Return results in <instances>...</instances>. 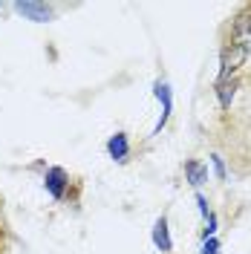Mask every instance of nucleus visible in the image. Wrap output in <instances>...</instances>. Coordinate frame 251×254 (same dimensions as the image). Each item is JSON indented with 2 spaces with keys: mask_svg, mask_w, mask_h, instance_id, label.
I'll use <instances>...</instances> for the list:
<instances>
[{
  "mask_svg": "<svg viewBox=\"0 0 251 254\" xmlns=\"http://www.w3.org/2000/svg\"><path fill=\"white\" fill-rule=\"evenodd\" d=\"M249 58V47H240V44H231V47L222 52V69H220V81L231 78V72H237Z\"/></svg>",
  "mask_w": 251,
  "mask_h": 254,
  "instance_id": "f257e3e1",
  "label": "nucleus"
},
{
  "mask_svg": "<svg viewBox=\"0 0 251 254\" xmlns=\"http://www.w3.org/2000/svg\"><path fill=\"white\" fill-rule=\"evenodd\" d=\"M15 9L26 17V20H35V23H47V20H52V6H47V3L23 0V3H15Z\"/></svg>",
  "mask_w": 251,
  "mask_h": 254,
  "instance_id": "f03ea898",
  "label": "nucleus"
},
{
  "mask_svg": "<svg viewBox=\"0 0 251 254\" xmlns=\"http://www.w3.org/2000/svg\"><path fill=\"white\" fill-rule=\"evenodd\" d=\"M66 182H69V176H66V171H63V168H49L47 176H44V185H47V190L55 196V199H63Z\"/></svg>",
  "mask_w": 251,
  "mask_h": 254,
  "instance_id": "7ed1b4c3",
  "label": "nucleus"
},
{
  "mask_svg": "<svg viewBox=\"0 0 251 254\" xmlns=\"http://www.w3.org/2000/svg\"><path fill=\"white\" fill-rule=\"evenodd\" d=\"M231 35H234V41L240 47H249L251 44V12H243L237 17L234 26H231Z\"/></svg>",
  "mask_w": 251,
  "mask_h": 254,
  "instance_id": "20e7f679",
  "label": "nucleus"
},
{
  "mask_svg": "<svg viewBox=\"0 0 251 254\" xmlns=\"http://www.w3.org/2000/svg\"><path fill=\"white\" fill-rule=\"evenodd\" d=\"M107 150H110V156L116 159V162H125L127 153H130V144H127V136H125V133H116L110 142H107Z\"/></svg>",
  "mask_w": 251,
  "mask_h": 254,
  "instance_id": "39448f33",
  "label": "nucleus"
},
{
  "mask_svg": "<svg viewBox=\"0 0 251 254\" xmlns=\"http://www.w3.org/2000/svg\"><path fill=\"white\" fill-rule=\"evenodd\" d=\"M156 98L162 101V107H165V113H162V119H159V125H156V133H159L162 127L168 125V116H171V107H173V101H171V87H168V84H156Z\"/></svg>",
  "mask_w": 251,
  "mask_h": 254,
  "instance_id": "423d86ee",
  "label": "nucleus"
},
{
  "mask_svg": "<svg viewBox=\"0 0 251 254\" xmlns=\"http://www.w3.org/2000/svg\"><path fill=\"white\" fill-rule=\"evenodd\" d=\"M153 243H156L159 252H171V249H173L171 234H168V220H165V217L153 225Z\"/></svg>",
  "mask_w": 251,
  "mask_h": 254,
  "instance_id": "0eeeda50",
  "label": "nucleus"
},
{
  "mask_svg": "<svg viewBox=\"0 0 251 254\" xmlns=\"http://www.w3.org/2000/svg\"><path fill=\"white\" fill-rule=\"evenodd\" d=\"M185 176L193 188H199L205 179H208V168H202L199 162H185Z\"/></svg>",
  "mask_w": 251,
  "mask_h": 254,
  "instance_id": "6e6552de",
  "label": "nucleus"
},
{
  "mask_svg": "<svg viewBox=\"0 0 251 254\" xmlns=\"http://www.w3.org/2000/svg\"><path fill=\"white\" fill-rule=\"evenodd\" d=\"M237 93V81L234 78H222L217 84V95H220V104L222 107H231V98Z\"/></svg>",
  "mask_w": 251,
  "mask_h": 254,
  "instance_id": "1a4fd4ad",
  "label": "nucleus"
},
{
  "mask_svg": "<svg viewBox=\"0 0 251 254\" xmlns=\"http://www.w3.org/2000/svg\"><path fill=\"white\" fill-rule=\"evenodd\" d=\"M205 222H208V228H205V237H214V231H217V214H214V211H208Z\"/></svg>",
  "mask_w": 251,
  "mask_h": 254,
  "instance_id": "9d476101",
  "label": "nucleus"
},
{
  "mask_svg": "<svg viewBox=\"0 0 251 254\" xmlns=\"http://www.w3.org/2000/svg\"><path fill=\"white\" fill-rule=\"evenodd\" d=\"M220 252V243L214 237H205V246H202V254H217Z\"/></svg>",
  "mask_w": 251,
  "mask_h": 254,
  "instance_id": "9b49d317",
  "label": "nucleus"
},
{
  "mask_svg": "<svg viewBox=\"0 0 251 254\" xmlns=\"http://www.w3.org/2000/svg\"><path fill=\"white\" fill-rule=\"evenodd\" d=\"M214 159V171H217V179H225V165H222L220 156H211Z\"/></svg>",
  "mask_w": 251,
  "mask_h": 254,
  "instance_id": "f8f14e48",
  "label": "nucleus"
},
{
  "mask_svg": "<svg viewBox=\"0 0 251 254\" xmlns=\"http://www.w3.org/2000/svg\"><path fill=\"white\" fill-rule=\"evenodd\" d=\"M196 205H199V211H202V217H208V202H205V196H202V193L196 196Z\"/></svg>",
  "mask_w": 251,
  "mask_h": 254,
  "instance_id": "ddd939ff",
  "label": "nucleus"
},
{
  "mask_svg": "<svg viewBox=\"0 0 251 254\" xmlns=\"http://www.w3.org/2000/svg\"><path fill=\"white\" fill-rule=\"evenodd\" d=\"M0 205H3V202H0ZM0 211H3V208H0Z\"/></svg>",
  "mask_w": 251,
  "mask_h": 254,
  "instance_id": "4468645a",
  "label": "nucleus"
}]
</instances>
